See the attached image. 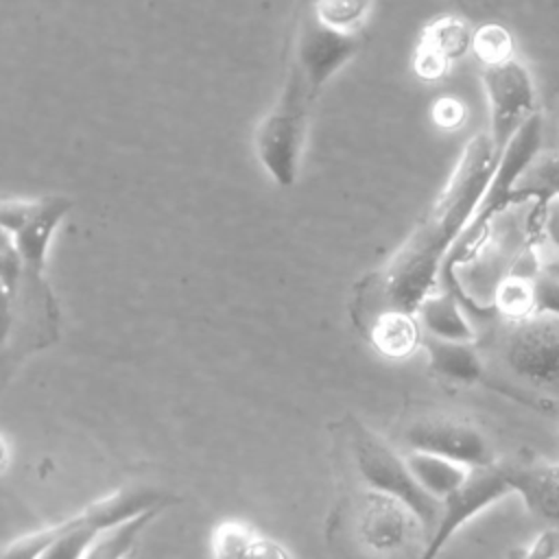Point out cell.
Listing matches in <instances>:
<instances>
[{"mask_svg": "<svg viewBox=\"0 0 559 559\" xmlns=\"http://www.w3.org/2000/svg\"><path fill=\"white\" fill-rule=\"evenodd\" d=\"M498 151L487 133H476L463 148L445 188L393 253L386 266L367 277L358 310L371 323L382 312L417 317L419 306L435 293L437 277L454 242L472 221L498 164Z\"/></svg>", "mask_w": 559, "mask_h": 559, "instance_id": "cell-1", "label": "cell"}, {"mask_svg": "<svg viewBox=\"0 0 559 559\" xmlns=\"http://www.w3.org/2000/svg\"><path fill=\"white\" fill-rule=\"evenodd\" d=\"M177 500L175 493L146 485L116 489L63 522L13 539L4 548L2 559H83L100 531L144 511L166 509Z\"/></svg>", "mask_w": 559, "mask_h": 559, "instance_id": "cell-2", "label": "cell"}, {"mask_svg": "<svg viewBox=\"0 0 559 559\" xmlns=\"http://www.w3.org/2000/svg\"><path fill=\"white\" fill-rule=\"evenodd\" d=\"M0 277L4 293V338L2 373L22 365L33 352L52 345L59 336V310L46 275H31L22 269L20 253L2 234Z\"/></svg>", "mask_w": 559, "mask_h": 559, "instance_id": "cell-3", "label": "cell"}, {"mask_svg": "<svg viewBox=\"0 0 559 559\" xmlns=\"http://www.w3.org/2000/svg\"><path fill=\"white\" fill-rule=\"evenodd\" d=\"M314 100L304 76L288 63L277 100L253 131L255 157L277 188H293L297 181Z\"/></svg>", "mask_w": 559, "mask_h": 559, "instance_id": "cell-4", "label": "cell"}, {"mask_svg": "<svg viewBox=\"0 0 559 559\" xmlns=\"http://www.w3.org/2000/svg\"><path fill=\"white\" fill-rule=\"evenodd\" d=\"M345 437L349 443L352 461L367 489L393 496L408 504L421 520L426 539L439 524L443 502L430 496L413 476L406 456L395 452L380 435L356 417L345 419Z\"/></svg>", "mask_w": 559, "mask_h": 559, "instance_id": "cell-5", "label": "cell"}, {"mask_svg": "<svg viewBox=\"0 0 559 559\" xmlns=\"http://www.w3.org/2000/svg\"><path fill=\"white\" fill-rule=\"evenodd\" d=\"M539 146H542V116L535 111L515 131V135L509 140V144L502 148L496 170H493V177H491L472 221L467 223V227L463 229V234L459 236V240L454 242L452 251L445 258L443 273L452 275V269L459 262H465L469 258V253L476 249V245L485 236L491 218L498 212H502L509 203H515L513 201L515 188H518L520 179L524 177V173L528 170V166L539 155Z\"/></svg>", "mask_w": 559, "mask_h": 559, "instance_id": "cell-6", "label": "cell"}, {"mask_svg": "<svg viewBox=\"0 0 559 559\" xmlns=\"http://www.w3.org/2000/svg\"><path fill=\"white\" fill-rule=\"evenodd\" d=\"M483 87L489 105V135L498 155L515 131L535 114V83L513 55L483 63Z\"/></svg>", "mask_w": 559, "mask_h": 559, "instance_id": "cell-7", "label": "cell"}, {"mask_svg": "<svg viewBox=\"0 0 559 559\" xmlns=\"http://www.w3.org/2000/svg\"><path fill=\"white\" fill-rule=\"evenodd\" d=\"M70 210L72 201L61 194L2 201V234L11 238L26 269L46 271V258L52 236L66 221Z\"/></svg>", "mask_w": 559, "mask_h": 559, "instance_id": "cell-8", "label": "cell"}, {"mask_svg": "<svg viewBox=\"0 0 559 559\" xmlns=\"http://www.w3.org/2000/svg\"><path fill=\"white\" fill-rule=\"evenodd\" d=\"M402 445L413 452L437 454L469 469L496 463L489 439L474 424L448 415H421L402 430Z\"/></svg>", "mask_w": 559, "mask_h": 559, "instance_id": "cell-9", "label": "cell"}, {"mask_svg": "<svg viewBox=\"0 0 559 559\" xmlns=\"http://www.w3.org/2000/svg\"><path fill=\"white\" fill-rule=\"evenodd\" d=\"M511 493H515L511 485V465L496 461L493 465L472 469L467 480L443 500L439 524L426 539L419 559H437L450 537L465 522Z\"/></svg>", "mask_w": 559, "mask_h": 559, "instance_id": "cell-10", "label": "cell"}, {"mask_svg": "<svg viewBox=\"0 0 559 559\" xmlns=\"http://www.w3.org/2000/svg\"><path fill=\"white\" fill-rule=\"evenodd\" d=\"M358 50V37L352 31H341L312 11H308L297 26L290 66L304 76L312 96L317 98L330 79L349 63Z\"/></svg>", "mask_w": 559, "mask_h": 559, "instance_id": "cell-11", "label": "cell"}, {"mask_svg": "<svg viewBox=\"0 0 559 559\" xmlns=\"http://www.w3.org/2000/svg\"><path fill=\"white\" fill-rule=\"evenodd\" d=\"M502 358L526 384L559 393V319H518L504 338Z\"/></svg>", "mask_w": 559, "mask_h": 559, "instance_id": "cell-12", "label": "cell"}, {"mask_svg": "<svg viewBox=\"0 0 559 559\" xmlns=\"http://www.w3.org/2000/svg\"><path fill=\"white\" fill-rule=\"evenodd\" d=\"M356 531L362 546L380 557L404 552L426 531L415 511L402 500L365 489L356 500Z\"/></svg>", "mask_w": 559, "mask_h": 559, "instance_id": "cell-13", "label": "cell"}, {"mask_svg": "<svg viewBox=\"0 0 559 559\" xmlns=\"http://www.w3.org/2000/svg\"><path fill=\"white\" fill-rule=\"evenodd\" d=\"M474 46V37L469 28L456 20V17H439L435 20L421 37L419 50H417V74L424 79H437L445 66L461 55L467 52V48Z\"/></svg>", "mask_w": 559, "mask_h": 559, "instance_id": "cell-14", "label": "cell"}, {"mask_svg": "<svg viewBox=\"0 0 559 559\" xmlns=\"http://www.w3.org/2000/svg\"><path fill=\"white\" fill-rule=\"evenodd\" d=\"M511 485L531 513L559 526V461L511 465Z\"/></svg>", "mask_w": 559, "mask_h": 559, "instance_id": "cell-15", "label": "cell"}, {"mask_svg": "<svg viewBox=\"0 0 559 559\" xmlns=\"http://www.w3.org/2000/svg\"><path fill=\"white\" fill-rule=\"evenodd\" d=\"M421 347L428 356V367L459 384H474L483 380L485 365L474 347V343H459V341H441L421 332Z\"/></svg>", "mask_w": 559, "mask_h": 559, "instance_id": "cell-16", "label": "cell"}, {"mask_svg": "<svg viewBox=\"0 0 559 559\" xmlns=\"http://www.w3.org/2000/svg\"><path fill=\"white\" fill-rule=\"evenodd\" d=\"M421 332L441 341L474 343L476 332L454 293H432L417 310Z\"/></svg>", "mask_w": 559, "mask_h": 559, "instance_id": "cell-17", "label": "cell"}, {"mask_svg": "<svg viewBox=\"0 0 559 559\" xmlns=\"http://www.w3.org/2000/svg\"><path fill=\"white\" fill-rule=\"evenodd\" d=\"M373 347L389 358H404L421 345V325L417 317L404 312H382L367 328Z\"/></svg>", "mask_w": 559, "mask_h": 559, "instance_id": "cell-18", "label": "cell"}, {"mask_svg": "<svg viewBox=\"0 0 559 559\" xmlns=\"http://www.w3.org/2000/svg\"><path fill=\"white\" fill-rule=\"evenodd\" d=\"M406 463L413 472V476L417 478V483L437 500H445L448 496H452L469 476V467L437 456V454H426V452H413L406 450Z\"/></svg>", "mask_w": 559, "mask_h": 559, "instance_id": "cell-19", "label": "cell"}, {"mask_svg": "<svg viewBox=\"0 0 559 559\" xmlns=\"http://www.w3.org/2000/svg\"><path fill=\"white\" fill-rule=\"evenodd\" d=\"M164 509H151L131 520H124L116 526L100 531L94 537V542L90 544L83 559H127L131 555V550L135 548L138 539L142 537V533L153 524V520Z\"/></svg>", "mask_w": 559, "mask_h": 559, "instance_id": "cell-20", "label": "cell"}, {"mask_svg": "<svg viewBox=\"0 0 559 559\" xmlns=\"http://www.w3.org/2000/svg\"><path fill=\"white\" fill-rule=\"evenodd\" d=\"M255 537V531L247 522L225 520L212 533V555L214 559H238Z\"/></svg>", "mask_w": 559, "mask_h": 559, "instance_id": "cell-21", "label": "cell"}, {"mask_svg": "<svg viewBox=\"0 0 559 559\" xmlns=\"http://www.w3.org/2000/svg\"><path fill=\"white\" fill-rule=\"evenodd\" d=\"M369 2L371 0H314L312 9L325 24L354 33L367 15Z\"/></svg>", "mask_w": 559, "mask_h": 559, "instance_id": "cell-22", "label": "cell"}, {"mask_svg": "<svg viewBox=\"0 0 559 559\" xmlns=\"http://www.w3.org/2000/svg\"><path fill=\"white\" fill-rule=\"evenodd\" d=\"M533 312L539 317L559 319V277L539 273L533 284Z\"/></svg>", "mask_w": 559, "mask_h": 559, "instance_id": "cell-23", "label": "cell"}, {"mask_svg": "<svg viewBox=\"0 0 559 559\" xmlns=\"http://www.w3.org/2000/svg\"><path fill=\"white\" fill-rule=\"evenodd\" d=\"M474 48L478 50L483 63L509 57V35L498 26H487L474 37Z\"/></svg>", "mask_w": 559, "mask_h": 559, "instance_id": "cell-24", "label": "cell"}, {"mask_svg": "<svg viewBox=\"0 0 559 559\" xmlns=\"http://www.w3.org/2000/svg\"><path fill=\"white\" fill-rule=\"evenodd\" d=\"M238 559H290V555L280 542L258 535Z\"/></svg>", "mask_w": 559, "mask_h": 559, "instance_id": "cell-25", "label": "cell"}, {"mask_svg": "<svg viewBox=\"0 0 559 559\" xmlns=\"http://www.w3.org/2000/svg\"><path fill=\"white\" fill-rule=\"evenodd\" d=\"M559 552V533L546 531L537 537V542L528 548V552L522 559H557Z\"/></svg>", "mask_w": 559, "mask_h": 559, "instance_id": "cell-26", "label": "cell"}, {"mask_svg": "<svg viewBox=\"0 0 559 559\" xmlns=\"http://www.w3.org/2000/svg\"><path fill=\"white\" fill-rule=\"evenodd\" d=\"M544 229L548 240L559 249V199L548 201V210H546V221H544Z\"/></svg>", "mask_w": 559, "mask_h": 559, "instance_id": "cell-27", "label": "cell"}, {"mask_svg": "<svg viewBox=\"0 0 559 559\" xmlns=\"http://www.w3.org/2000/svg\"><path fill=\"white\" fill-rule=\"evenodd\" d=\"M435 118L439 124L443 127H450V124H456V120L461 118V109L454 100H441L437 107H435Z\"/></svg>", "mask_w": 559, "mask_h": 559, "instance_id": "cell-28", "label": "cell"}, {"mask_svg": "<svg viewBox=\"0 0 559 559\" xmlns=\"http://www.w3.org/2000/svg\"><path fill=\"white\" fill-rule=\"evenodd\" d=\"M0 443H2V469H7V467H9V443H7V437H4V435H2Z\"/></svg>", "mask_w": 559, "mask_h": 559, "instance_id": "cell-29", "label": "cell"}, {"mask_svg": "<svg viewBox=\"0 0 559 559\" xmlns=\"http://www.w3.org/2000/svg\"><path fill=\"white\" fill-rule=\"evenodd\" d=\"M544 273H548V275H555V277H559V262H550L546 269H544Z\"/></svg>", "mask_w": 559, "mask_h": 559, "instance_id": "cell-30", "label": "cell"}, {"mask_svg": "<svg viewBox=\"0 0 559 559\" xmlns=\"http://www.w3.org/2000/svg\"><path fill=\"white\" fill-rule=\"evenodd\" d=\"M454 2H463V0H454Z\"/></svg>", "mask_w": 559, "mask_h": 559, "instance_id": "cell-31", "label": "cell"}]
</instances>
